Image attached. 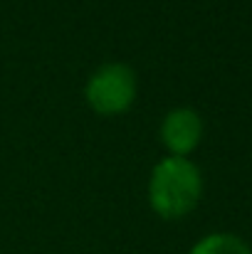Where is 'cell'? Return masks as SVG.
Wrapping results in <instances>:
<instances>
[{"label":"cell","instance_id":"cell-3","mask_svg":"<svg viewBox=\"0 0 252 254\" xmlns=\"http://www.w3.org/2000/svg\"><path fill=\"white\" fill-rule=\"evenodd\" d=\"M200 138H203V119L195 109L178 106V109H170L164 116L161 141L166 146L168 156L188 158V153H193L198 148Z\"/></svg>","mask_w":252,"mask_h":254},{"label":"cell","instance_id":"cell-1","mask_svg":"<svg viewBox=\"0 0 252 254\" xmlns=\"http://www.w3.org/2000/svg\"><path fill=\"white\" fill-rule=\"evenodd\" d=\"M203 195V175L188 158L166 156L149 178V205L164 220H180L193 212Z\"/></svg>","mask_w":252,"mask_h":254},{"label":"cell","instance_id":"cell-2","mask_svg":"<svg viewBox=\"0 0 252 254\" xmlns=\"http://www.w3.org/2000/svg\"><path fill=\"white\" fill-rule=\"evenodd\" d=\"M84 96L89 106L99 114H124L136 99V74L121 62H109L89 77Z\"/></svg>","mask_w":252,"mask_h":254},{"label":"cell","instance_id":"cell-4","mask_svg":"<svg viewBox=\"0 0 252 254\" xmlns=\"http://www.w3.org/2000/svg\"><path fill=\"white\" fill-rule=\"evenodd\" d=\"M188 254H252L250 245L230 232H213L198 240Z\"/></svg>","mask_w":252,"mask_h":254}]
</instances>
